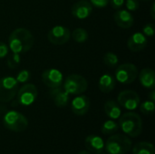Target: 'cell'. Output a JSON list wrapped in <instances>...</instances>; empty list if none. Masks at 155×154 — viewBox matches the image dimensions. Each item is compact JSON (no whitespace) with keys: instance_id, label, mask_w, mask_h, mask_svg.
<instances>
[{"instance_id":"1","label":"cell","mask_w":155,"mask_h":154,"mask_svg":"<svg viewBox=\"0 0 155 154\" xmlns=\"http://www.w3.org/2000/svg\"><path fill=\"white\" fill-rule=\"evenodd\" d=\"M35 39L32 33L26 28H16L9 35L8 44L10 50L16 54H25L34 45Z\"/></svg>"},{"instance_id":"2","label":"cell","mask_w":155,"mask_h":154,"mask_svg":"<svg viewBox=\"0 0 155 154\" xmlns=\"http://www.w3.org/2000/svg\"><path fill=\"white\" fill-rule=\"evenodd\" d=\"M119 127L131 137H138L143 132V120L141 116L134 112H129L119 117Z\"/></svg>"},{"instance_id":"3","label":"cell","mask_w":155,"mask_h":154,"mask_svg":"<svg viewBox=\"0 0 155 154\" xmlns=\"http://www.w3.org/2000/svg\"><path fill=\"white\" fill-rule=\"evenodd\" d=\"M104 148L108 154H125L132 148V141L124 134L112 135L104 143Z\"/></svg>"},{"instance_id":"4","label":"cell","mask_w":155,"mask_h":154,"mask_svg":"<svg viewBox=\"0 0 155 154\" xmlns=\"http://www.w3.org/2000/svg\"><path fill=\"white\" fill-rule=\"evenodd\" d=\"M3 123L7 130L15 133H22L28 126L26 117L16 111L7 112L3 118Z\"/></svg>"},{"instance_id":"5","label":"cell","mask_w":155,"mask_h":154,"mask_svg":"<svg viewBox=\"0 0 155 154\" xmlns=\"http://www.w3.org/2000/svg\"><path fill=\"white\" fill-rule=\"evenodd\" d=\"M88 84L86 79L76 74L68 75L64 82V89L69 94L79 95L87 90Z\"/></svg>"},{"instance_id":"6","label":"cell","mask_w":155,"mask_h":154,"mask_svg":"<svg viewBox=\"0 0 155 154\" xmlns=\"http://www.w3.org/2000/svg\"><path fill=\"white\" fill-rule=\"evenodd\" d=\"M18 83L15 78L5 76L0 79V102L8 103L14 99L18 92Z\"/></svg>"},{"instance_id":"7","label":"cell","mask_w":155,"mask_h":154,"mask_svg":"<svg viewBox=\"0 0 155 154\" xmlns=\"http://www.w3.org/2000/svg\"><path fill=\"white\" fill-rule=\"evenodd\" d=\"M138 76V69L134 64H124L115 70L116 80L124 84H130L135 81Z\"/></svg>"},{"instance_id":"8","label":"cell","mask_w":155,"mask_h":154,"mask_svg":"<svg viewBox=\"0 0 155 154\" xmlns=\"http://www.w3.org/2000/svg\"><path fill=\"white\" fill-rule=\"evenodd\" d=\"M37 88L33 84H25L17 92V103L23 106H29L37 98Z\"/></svg>"},{"instance_id":"9","label":"cell","mask_w":155,"mask_h":154,"mask_svg":"<svg viewBox=\"0 0 155 154\" xmlns=\"http://www.w3.org/2000/svg\"><path fill=\"white\" fill-rule=\"evenodd\" d=\"M117 101L119 105L129 111L137 109L141 103L138 93L133 90H124L121 92L117 97Z\"/></svg>"},{"instance_id":"10","label":"cell","mask_w":155,"mask_h":154,"mask_svg":"<svg viewBox=\"0 0 155 154\" xmlns=\"http://www.w3.org/2000/svg\"><path fill=\"white\" fill-rule=\"evenodd\" d=\"M71 38L70 30L63 25H55L51 28L47 34V39L55 45H62L67 43Z\"/></svg>"},{"instance_id":"11","label":"cell","mask_w":155,"mask_h":154,"mask_svg":"<svg viewBox=\"0 0 155 154\" xmlns=\"http://www.w3.org/2000/svg\"><path fill=\"white\" fill-rule=\"evenodd\" d=\"M43 83L49 88H55L62 85L64 79L62 73L57 69H47L42 74Z\"/></svg>"},{"instance_id":"12","label":"cell","mask_w":155,"mask_h":154,"mask_svg":"<svg viewBox=\"0 0 155 154\" xmlns=\"http://www.w3.org/2000/svg\"><path fill=\"white\" fill-rule=\"evenodd\" d=\"M93 11L92 4L87 0H80L72 6V15L78 19L87 18Z\"/></svg>"},{"instance_id":"13","label":"cell","mask_w":155,"mask_h":154,"mask_svg":"<svg viewBox=\"0 0 155 154\" xmlns=\"http://www.w3.org/2000/svg\"><path fill=\"white\" fill-rule=\"evenodd\" d=\"M90 105H91V103H90L89 98L85 95L79 94L73 100L71 108H72V112L75 115L82 116L88 113L90 109Z\"/></svg>"},{"instance_id":"14","label":"cell","mask_w":155,"mask_h":154,"mask_svg":"<svg viewBox=\"0 0 155 154\" xmlns=\"http://www.w3.org/2000/svg\"><path fill=\"white\" fill-rule=\"evenodd\" d=\"M148 44L146 36L140 32L134 33L132 34L128 41H127V46L132 52H140L143 50Z\"/></svg>"},{"instance_id":"15","label":"cell","mask_w":155,"mask_h":154,"mask_svg":"<svg viewBox=\"0 0 155 154\" xmlns=\"http://www.w3.org/2000/svg\"><path fill=\"white\" fill-rule=\"evenodd\" d=\"M84 145L86 149L93 153L102 154L104 150V142L103 138L95 134L87 136L84 141Z\"/></svg>"},{"instance_id":"16","label":"cell","mask_w":155,"mask_h":154,"mask_svg":"<svg viewBox=\"0 0 155 154\" xmlns=\"http://www.w3.org/2000/svg\"><path fill=\"white\" fill-rule=\"evenodd\" d=\"M49 95L54 101V104L59 108H64L67 105L69 101V93H67L64 88L61 86L51 88L49 91Z\"/></svg>"},{"instance_id":"17","label":"cell","mask_w":155,"mask_h":154,"mask_svg":"<svg viewBox=\"0 0 155 154\" xmlns=\"http://www.w3.org/2000/svg\"><path fill=\"white\" fill-rule=\"evenodd\" d=\"M114 19L116 25L121 28H130L134 22L132 14L124 9H118L114 15Z\"/></svg>"},{"instance_id":"18","label":"cell","mask_w":155,"mask_h":154,"mask_svg":"<svg viewBox=\"0 0 155 154\" xmlns=\"http://www.w3.org/2000/svg\"><path fill=\"white\" fill-rule=\"evenodd\" d=\"M139 80L143 87L153 89L155 86L154 71L151 68H143L139 74Z\"/></svg>"},{"instance_id":"19","label":"cell","mask_w":155,"mask_h":154,"mask_svg":"<svg viewBox=\"0 0 155 154\" xmlns=\"http://www.w3.org/2000/svg\"><path fill=\"white\" fill-rule=\"evenodd\" d=\"M115 84H116L115 79L112 75L105 74L102 75L101 78L99 79L98 87L101 92H103L104 93H108L114 89Z\"/></svg>"},{"instance_id":"20","label":"cell","mask_w":155,"mask_h":154,"mask_svg":"<svg viewBox=\"0 0 155 154\" xmlns=\"http://www.w3.org/2000/svg\"><path fill=\"white\" fill-rule=\"evenodd\" d=\"M104 113L112 120L119 119L121 116V108L119 104L114 101H107L104 104Z\"/></svg>"},{"instance_id":"21","label":"cell","mask_w":155,"mask_h":154,"mask_svg":"<svg viewBox=\"0 0 155 154\" xmlns=\"http://www.w3.org/2000/svg\"><path fill=\"white\" fill-rule=\"evenodd\" d=\"M154 146L149 142H141L133 148V154H154Z\"/></svg>"},{"instance_id":"22","label":"cell","mask_w":155,"mask_h":154,"mask_svg":"<svg viewBox=\"0 0 155 154\" xmlns=\"http://www.w3.org/2000/svg\"><path fill=\"white\" fill-rule=\"evenodd\" d=\"M118 130H119V124H118L116 122L113 121L112 119H111V120H108V121H106V122H104V123H103L102 129H101L102 133H103L104 134H107V135L113 134V133H116Z\"/></svg>"},{"instance_id":"23","label":"cell","mask_w":155,"mask_h":154,"mask_svg":"<svg viewBox=\"0 0 155 154\" xmlns=\"http://www.w3.org/2000/svg\"><path fill=\"white\" fill-rule=\"evenodd\" d=\"M72 38L77 42V43H84L85 42L88 37H89V34L87 33V31L84 28H76L73 31L72 34H71Z\"/></svg>"},{"instance_id":"24","label":"cell","mask_w":155,"mask_h":154,"mask_svg":"<svg viewBox=\"0 0 155 154\" xmlns=\"http://www.w3.org/2000/svg\"><path fill=\"white\" fill-rule=\"evenodd\" d=\"M118 61H119L118 56L115 54L112 53V52H107L104 55V63L108 67H114V66H116L118 64Z\"/></svg>"},{"instance_id":"25","label":"cell","mask_w":155,"mask_h":154,"mask_svg":"<svg viewBox=\"0 0 155 154\" xmlns=\"http://www.w3.org/2000/svg\"><path fill=\"white\" fill-rule=\"evenodd\" d=\"M20 63H21V56L19 54H16V53L10 54V55L8 56V58L6 60V64H7L8 67L11 69L17 68L19 66Z\"/></svg>"},{"instance_id":"26","label":"cell","mask_w":155,"mask_h":154,"mask_svg":"<svg viewBox=\"0 0 155 154\" xmlns=\"http://www.w3.org/2000/svg\"><path fill=\"white\" fill-rule=\"evenodd\" d=\"M139 106L141 113H143L145 115H150L154 111V102H152L150 100L142 103L141 104H139Z\"/></svg>"},{"instance_id":"27","label":"cell","mask_w":155,"mask_h":154,"mask_svg":"<svg viewBox=\"0 0 155 154\" xmlns=\"http://www.w3.org/2000/svg\"><path fill=\"white\" fill-rule=\"evenodd\" d=\"M30 72L27 71V70H22L20 71L16 77H15V80L17 81V83H21V84H24V83H26L29 79H30Z\"/></svg>"},{"instance_id":"28","label":"cell","mask_w":155,"mask_h":154,"mask_svg":"<svg viewBox=\"0 0 155 154\" xmlns=\"http://www.w3.org/2000/svg\"><path fill=\"white\" fill-rule=\"evenodd\" d=\"M154 25L153 24H146L143 28V34L145 36H153L154 34Z\"/></svg>"},{"instance_id":"29","label":"cell","mask_w":155,"mask_h":154,"mask_svg":"<svg viewBox=\"0 0 155 154\" xmlns=\"http://www.w3.org/2000/svg\"><path fill=\"white\" fill-rule=\"evenodd\" d=\"M126 8L130 11H136L139 6V1L138 0H126Z\"/></svg>"},{"instance_id":"30","label":"cell","mask_w":155,"mask_h":154,"mask_svg":"<svg viewBox=\"0 0 155 154\" xmlns=\"http://www.w3.org/2000/svg\"><path fill=\"white\" fill-rule=\"evenodd\" d=\"M110 0H90V3L92 5L97 7V8H104L109 4Z\"/></svg>"},{"instance_id":"31","label":"cell","mask_w":155,"mask_h":154,"mask_svg":"<svg viewBox=\"0 0 155 154\" xmlns=\"http://www.w3.org/2000/svg\"><path fill=\"white\" fill-rule=\"evenodd\" d=\"M8 51H9L8 46L5 43L0 42V59H2L5 56H6L7 54H8Z\"/></svg>"},{"instance_id":"32","label":"cell","mask_w":155,"mask_h":154,"mask_svg":"<svg viewBox=\"0 0 155 154\" xmlns=\"http://www.w3.org/2000/svg\"><path fill=\"white\" fill-rule=\"evenodd\" d=\"M109 3L111 4L113 8L120 9L124 5V0H110Z\"/></svg>"},{"instance_id":"33","label":"cell","mask_w":155,"mask_h":154,"mask_svg":"<svg viewBox=\"0 0 155 154\" xmlns=\"http://www.w3.org/2000/svg\"><path fill=\"white\" fill-rule=\"evenodd\" d=\"M151 15H152V18L155 19V3H153L152 5H151Z\"/></svg>"},{"instance_id":"34","label":"cell","mask_w":155,"mask_h":154,"mask_svg":"<svg viewBox=\"0 0 155 154\" xmlns=\"http://www.w3.org/2000/svg\"><path fill=\"white\" fill-rule=\"evenodd\" d=\"M148 97H149L150 101H152V102H154L155 101V91L153 90H153L150 92V93H149Z\"/></svg>"},{"instance_id":"35","label":"cell","mask_w":155,"mask_h":154,"mask_svg":"<svg viewBox=\"0 0 155 154\" xmlns=\"http://www.w3.org/2000/svg\"><path fill=\"white\" fill-rule=\"evenodd\" d=\"M77 154H92L89 151H81V152H79Z\"/></svg>"},{"instance_id":"36","label":"cell","mask_w":155,"mask_h":154,"mask_svg":"<svg viewBox=\"0 0 155 154\" xmlns=\"http://www.w3.org/2000/svg\"><path fill=\"white\" fill-rule=\"evenodd\" d=\"M142 1H149V0H142Z\"/></svg>"}]
</instances>
